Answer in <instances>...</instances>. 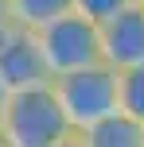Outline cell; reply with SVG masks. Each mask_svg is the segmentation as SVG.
<instances>
[{
  "mask_svg": "<svg viewBox=\"0 0 144 147\" xmlns=\"http://www.w3.org/2000/svg\"><path fill=\"white\" fill-rule=\"evenodd\" d=\"M0 136L8 147H62L74 140L51 85L20 89L8 97V109L0 116Z\"/></svg>",
  "mask_w": 144,
  "mask_h": 147,
  "instance_id": "cell-2",
  "label": "cell"
},
{
  "mask_svg": "<svg viewBox=\"0 0 144 147\" xmlns=\"http://www.w3.org/2000/svg\"><path fill=\"white\" fill-rule=\"evenodd\" d=\"M0 78H4V85L12 93L35 89V85H51V74H47V62L39 54L35 31L12 27L0 39Z\"/></svg>",
  "mask_w": 144,
  "mask_h": 147,
  "instance_id": "cell-5",
  "label": "cell"
},
{
  "mask_svg": "<svg viewBox=\"0 0 144 147\" xmlns=\"http://www.w3.org/2000/svg\"><path fill=\"white\" fill-rule=\"evenodd\" d=\"M51 93L59 101L62 116H66L70 132L78 136L86 128H93L98 120L121 112V74L109 70L105 62H98V66L51 78Z\"/></svg>",
  "mask_w": 144,
  "mask_h": 147,
  "instance_id": "cell-1",
  "label": "cell"
},
{
  "mask_svg": "<svg viewBox=\"0 0 144 147\" xmlns=\"http://www.w3.org/2000/svg\"><path fill=\"white\" fill-rule=\"evenodd\" d=\"M62 147H78V143H74V140H70V143H62Z\"/></svg>",
  "mask_w": 144,
  "mask_h": 147,
  "instance_id": "cell-12",
  "label": "cell"
},
{
  "mask_svg": "<svg viewBox=\"0 0 144 147\" xmlns=\"http://www.w3.org/2000/svg\"><path fill=\"white\" fill-rule=\"evenodd\" d=\"M129 4H136V0H70V12L90 20V23H105L117 12H125Z\"/></svg>",
  "mask_w": 144,
  "mask_h": 147,
  "instance_id": "cell-9",
  "label": "cell"
},
{
  "mask_svg": "<svg viewBox=\"0 0 144 147\" xmlns=\"http://www.w3.org/2000/svg\"><path fill=\"white\" fill-rule=\"evenodd\" d=\"M12 27H16V20H12V8H8V0H0V39H4Z\"/></svg>",
  "mask_w": 144,
  "mask_h": 147,
  "instance_id": "cell-10",
  "label": "cell"
},
{
  "mask_svg": "<svg viewBox=\"0 0 144 147\" xmlns=\"http://www.w3.org/2000/svg\"><path fill=\"white\" fill-rule=\"evenodd\" d=\"M136 4H144V0H136Z\"/></svg>",
  "mask_w": 144,
  "mask_h": 147,
  "instance_id": "cell-14",
  "label": "cell"
},
{
  "mask_svg": "<svg viewBox=\"0 0 144 147\" xmlns=\"http://www.w3.org/2000/svg\"><path fill=\"white\" fill-rule=\"evenodd\" d=\"M0 147H8V143H4V136H0Z\"/></svg>",
  "mask_w": 144,
  "mask_h": 147,
  "instance_id": "cell-13",
  "label": "cell"
},
{
  "mask_svg": "<svg viewBox=\"0 0 144 147\" xmlns=\"http://www.w3.org/2000/svg\"><path fill=\"white\" fill-rule=\"evenodd\" d=\"M8 8H12L16 27L39 31L43 23L59 20V16H66V12H70V0H8Z\"/></svg>",
  "mask_w": 144,
  "mask_h": 147,
  "instance_id": "cell-7",
  "label": "cell"
},
{
  "mask_svg": "<svg viewBox=\"0 0 144 147\" xmlns=\"http://www.w3.org/2000/svg\"><path fill=\"white\" fill-rule=\"evenodd\" d=\"M121 112L144 124V66L121 74Z\"/></svg>",
  "mask_w": 144,
  "mask_h": 147,
  "instance_id": "cell-8",
  "label": "cell"
},
{
  "mask_svg": "<svg viewBox=\"0 0 144 147\" xmlns=\"http://www.w3.org/2000/svg\"><path fill=\"white\" fill-rule=\"evenodd\" d=\"M35 43H39V54H43L51 78H62V74H74V70H86V66H98L101 62L98 23L82 20L74 12L43 23L35 31Z\"/></svg>",
  "mask_w": 144,
  "mask_h": 147,
  "instance_id": "cell-3",
  "label": "cell"
},
{
  "mask_svg": "<svg viewBox=\"0 0 144 147\" xmlns=\"http://www.w3.org/2000/svg\"><path fill=\"white\" fill-rule=\"evenodd\" d=\"M8 97H12V89H8L4 78H0V116H4V109H8Z\"/></svg>",
  "mask_w": 144,
  "mask_h": 147,
  "instance_id": "cell-11",
  "label": "cell"
},
{
  "mask_svg": "<svg viewBox=\"0 0 144 147\" xmlns=\"http://www.w3.org/2000/svg\"><path fill=\"white\" fill-rule=\"evenodd\" d=\"M74 143L78 147H144V124H136L125 112H117V116H105L93 128L78 132Z\"/></svg>",
  "mask_w": 144,
  "mask_h": 147,
  "instance_id": "cell-6",
  "label": "cell"
},
{
  "mask_svg": "<svg viewBox=\"0 0 144 147\" xmlns=\"http://www.w3.org/2000/svg\"><path fill=\"white\" fill-rule=\"evenodd\" d=\"M98 43H101V62L109 70L125 74L144 66V4H129L113 20L98 23Z\"/></svg>",
  "mask_w": 144,
  "mask_h": 147,
  "instance_id": "cell-4",
  "label": "cell"
}]
</instances>
